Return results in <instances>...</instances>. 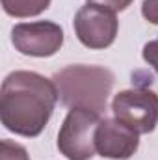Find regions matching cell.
Wrapping results in <instances>:
<instances>
[{
    "label": "cell",
    "instance_id": "8992f818",
    "mask_svg": "<svg viewBox=\"0 0 158 160\" xmlns=\"http://www.w3.org/2000/svg\"><path fill=\"white\" fill-rule=\"evenodd\" d=\"M117 19L116 13L95 6L87 4L80 8L77 17H75V32L80 43L87 48H106L110 47L116 36H117Z\"/></svg>",
    "mask_w": 158,
    "mask_h": 160
},
{
    "label": "cell",
    "instance_id": "ba28073f",
    "mask_svg": "<svg viewBox=\"0 0 158 160\" xmlns=\"http://www.w3.org/2000/svg\"><path fill=\"white\" fill-rule=\"evenodd\" d=\"M50 6V0H2V8L11 17H36Z\"/></svg>",
    "mask_w": 158,
    "mask_h": 160
},
{
    "label": "cell",
    "instance_id": "6da1fadb",
    "mask_svg": "<svg viewBox=\"0 0 158 160\" xmlns=\"http://www.w3.org/2000/svg\"><path fill=\"white\" fill-rule=\"evenodd\" d=\"M58 101L52 80L32 71H13L2 82V125L19 136L36 138L43 132Z\"/></svg>",
    "mask_w": 158,
    "mask_h": 160
},
{
    "label": "cell",
    "instance_id": "9c48e42d",
    "mask_svg": "<svg viewBox=\"0 0 158 160\" xmlns=\"http://www.w3.org/2000/svg\"><path fill=\"white\" fill-rule=\"evenodd\" d=\"M0 160H30L26 149L11 140H2L0 147Z\"/></svg>",
    "mask_w": 158,
    "mask_h": 160
},
{
    "label": "cell",
    "instance_id": "277c9868",
    "mask_svg": "<svg viewBox=\"0 0 158 160\" xmlns=\"http://www.w3.org/2000/svg\"><path fill=\"white\" fill-rule=\"evenodd\" d=\"M112 112L134 132L149 134L158 125V95L143 88L125 89L114 97Z\"/></svg>",
    "mask_w": 158,
    "mask_h": 160
},
{
    "label": "cell",
    "instance_id": "52a82bcc",
    "mask_svg": "<svg viewBox=\"0 0 158 160\" xmlns=\"http://www.w3.org/2000/svg\"><path fill=\"white\" fill-rule=\"evenodd\" d=\"M140 145L138 132L128 128L117 119H102L95 132L97 153L104 158L126 160L130 158Z\"/></svg>",
    "mask_w": 158,
    "mask_h": 160
},
{
    "label": "cell",
    "instance_id": "30bf717a",
    "mask_svg": "<svg viewBox=\"0 0 158 160\" xmlns=\"http://www.w3.org/2000/svg\"><path fill=\"white\" fill-rule=\"evenodd\" d=\"M87 4H95V6H101V8H106V9H110V11H123V9H126L130 4H132V0H87Z\"/></svg>",
    "mask_w": 158,
    "mask_h": 160
},
{
    "label": "cell",
    "instance_id": "7c38bea8",
    "mask_svg": "<svg viewBox=\"0 0 158 160\" xmlns=\"http://www.w3.org/2000/svg\"><path fill=\"white\" fill-rule=\"evenodd\" d=\"M141 13L149 22L158 24V0H143Z\"/></svg>",
    "mask_w": 158,
    "mask_h": 160
},
{
    "label": "cell",
    "instance_id": "5b68a950",
    "mask_svg": "<svg viewBox=\"0 0 158 160\" xmlns=\"http://www.w3.org/2000/svg\"><path fill=\"white\" fill-rule=\"evenodd\" d=\"M11 43L24 56L48 58L63 45V30L50 21L21 22L11 30Z\"/></svg>",
    "mask_w": 158,
    "mask_h": 160
},
{
    "label": "cell",
    "instance_id": "7a4b0ae2",
    "mask_svg": "<svg viewBox=\"0 0 158 160\" xmlns=\"http://www.w3.org/2000/svg\"><path fill=\"white\" fill-rule=\"evenodd\" d=\"M52 82L65 106L91 110L101 116L114 88V73L99 65H69L58 71Z\"/></svg>",
    "mask_w": 158,
    "mask_h": 160
},
{
    "label": "cell",
    "instance_id": "8fae6325",
    "mask_svg": "<svg viewBox=\"0 0 158 160\" xmlns=\"http://www.w3.org/2000/svg\"><path fill=\"white\" fill-rule=\"evenodd\" d=\"M143 60L158 73V41H149L143 47Z\"/></svg>",
    "mask_w": 158,
    "mask_h": 160
},
{
    "label": "cell",
    "instance_id": "3957f363",
    "mask_svg": "<svg viewBox=\"0 0 158 160\" xmlns=\"http://www.w3.org/2000/svg\"><path fill=\"white\" fill-rule=\"evenodd\" d=\"M99 114L91 110L71 108L58 134V149L69 160H91L95 147V132L99 127Z\"/></svg>",
    "mask_w": 158,
    "mask_h": 160
}]
</instances>
